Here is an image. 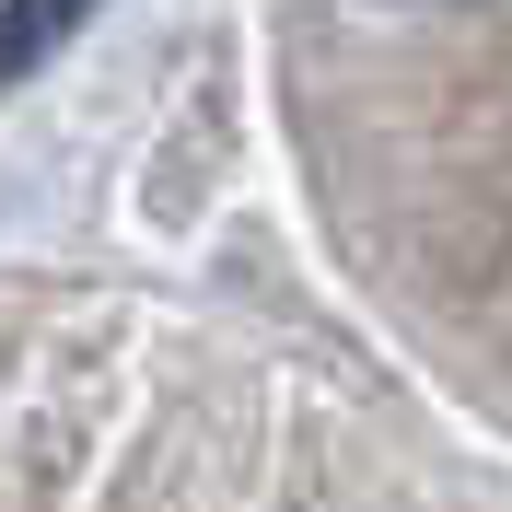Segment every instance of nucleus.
Here are the masks:
<instances>
[{
    "instance_id": "1",
    "label": "nucleus",
    "mask_w": 512,
    "mask_h": 512,
    "mask_svg": "<svg viewBox=\"0 0 512 512\" xmlns=\"http://www.w3.org/2000/svg\"><path fill=\"white\" fill-rule=\"evenodd\" d=\"M82 12H94V0H0V82H24V70L47 59Z\"/></svg>"
}]
</instances>
